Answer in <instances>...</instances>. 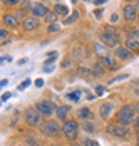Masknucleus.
Returning a JSON list of instances; mask_svg holds the SVG:
<instances>
[{
	"mask_svg": "<svg viewBox=\"0 0 139 146\" xmlns=\"http://www.w3.org/2000/svg\"><path fill=\"white\" fill-rule=\"evenodd\" d=\"M134 117H136V106L134 104H124L116 113V123L124 126V128H129L134 123Z\"/></svg>",
	"mask_w": 139,
	"mask_h": 146,
	"instance_id": "1",
	"label": "nucleus"
},
{
	"mask_svg": "<svg viewBox=\"0 0 139 146\" xmlns=\"http://www.w3.org/2000/svg\"><path fill=\"white\" fill-rule=\"evenodd\" d=\"M39 133L42 136H45V138L56 139V138H59L62 134V128L54 119H45V121H42V124L39 126Z\"/></svg>",
	"mask_w": 139,
	"mask_h": 146,
	"instance_id": "2",
	"label": "nucleus"
},
{
	"mask_svg": "<svg viewBox=\"0 0 139 146\" xmlns=\"http://www.w3.org/2000/svg\"><path fill=\"white\" fill-rule=\"evenodd\" d=\"M99 42L101 44H104L106 47H119V44H121V35L116 32V29H112V27H106V29L102 30L101 34H99Z\"/></svg>",
	"mask_w": 139,
	"mask_h": 146,
	"instance_id": "3",
	"label": "nucleus"
},
{
	"mask_svg": "<svg viewBox=\"0 0 139 146\" xmlns=\"http://www.w3.org/2000/svg\"><path fill=\"white\" fill-rule=\"evenodd\" d=\"M60 128H62V136L66 139H69L70 143H74L81 131V123H77L75 119H67L60 124Z\"/></svg>",
	"mask_w": 139,
	"mask_h": 146,
	"instance_id": "4",
	"label": "nucleus"
},
{
	"mask_svg": "<svg viewBox=\"0 0 139 146\" xmlns=\"http://www.w3.org/2000/svg\"><path fill=\"white\" fill-rule=\"evenodd\" d=\"M24 121H25V124L30 126V128H39L42 124V121H44V117L40 116V113L35 108H27L24 111Z\"/></svg>",
	"mask_w": 139,
	"mask_h": 146,
	"instance_id": "5",
	"label": "nucleus"
},
{
	"mask_svg": "<svg viewBox=\"0 0 139 146\" xmlns=\"http://www.w3.org/2000/svg\"><path fill=\"white\" fill-rule=\"evenodd\" d=\"M34 108L40 113L42 117H50L52 114H56V109H57V106L50 99H40V101L35 102Z\"/></svg>",
	"mask_w": 139,
	"mask_h": 146,
	"instance_id": "6",
	"label": "nucleus"
},
{
	"mask_svg": "<svg viewBox=\"0 0 139 146\" xmlns=\"http://www.w3.org/2000/svg\"><path fill=\"white\" fill-rule=\"evenodd\" d=\"M106 131H107L109 136L116 138V139H127L129 138V129L124 128V126H121V124H117V123L107 124L106 126Z\"/></svg>",
	"mask_w": 139,
	"mask_h": 146,
	"instance_id": "7",
	"label": "nucleus"
},
{
	"mask_svg": "<svg viewBox=\"0 0 139 146\" xmlns=\"http://www.w3.org/2000/svg\"><path fill=\"white\" fill-rule=\"evenodd\" d=\"M39 27H40V19H37L34 15H28V17H25L22 20V29L25 30V32H34Z\"/></svg>",
	"mask_w": 139,
	"mask_h": 146,
	"instance_id": "8",
	"label": "nucleus"
},
{
	"mask_svg": "<svg viewBox=\"0 0 139 146\" xmlns=\"http://www.w3.org/2000/svg\"><path fill=\"white\" fill-rule=\"evenodd\" d=\"M49 12H50V10L47 9V5H44L42 2H34V3H32L30 15H34V17H37V19H44Z\"/></svg>",
	"mask_w": 139,
	"mask_h": 146,
	"instance_id": "9",
	"label": "nucleus"
},
{
	"mask_svg": "<svg viewBox=\"0 0 139 146\" xmlns=\"http://www.w3.org/2000/svg\"><path fill=\"white\" fill-rule=\"evenodd\" d=\"M134 56H136V54L131 52V50H129L127 47H124V45H119V47L114 49V57L116 59H121V60H131Z\"/></svg>",
	"mask_w": 139,
	"mask_h": 146,
	"instance_id": "10",
	"label": "nucleus"
},
{
	"mask_svg": "<svg viewBox=\"0 0 139 146\" xmlns=\"http://www.w3.org/2000/svg\"><path fill=\"white\" fill-rule=\"evenodd\" d=\"M138 12H136V9H134V5L132 3H126L124 7H122V19H124L126 22H134L136 19H138Z\"/></svg>",
	"mask_w": 139,
	"mask_h": 146,
	"instance_id": "11",
	"label": "nucleus"
},
{
	"mask_svg": "<svg viewBox=\"0 0 139 146\" xmlns=\"http://www.w3.org/2000/svg\"><path fill=\"white\" fill-rule=\"evenodd\" d=\"M75 117L81 119V123L82 121H92L94 119V113H92V109L89 106H84V108H79L75 111Z\"/></svg>",
	"mask_w": 139,
	"mask_h": 146,
	"instance_id": "12",
	"label": "nucleus"
},
{
	"mask_svg": "<svg viewBox=\"0 0 139 146\" xmlns=\"http://www.w3.org/2000/svg\"><path fill=\"white\" fill-rule=\"evenodd\" d=\"M112 111H114V104L112 102H102L101 106H99V116H101V119H104V121H107L109 117H111Z\"/></svg>",
	"mask_w": 139,
	"mask_h": 146,
	"instance_id": "13",
	"label": "nucleus"
},
{
	"mask_svg": "<svg viewBox=\"0 0 139 146\" xmlns=\"http://www.w3.org/2000/svg\"><path fill=\"white\" fill-rule=\"evenodd\" d=\"M99 62H101V66L106 69V71H116V69H119V66H117V60L111 56H104V57L99 59Z\"/></svg>",
	"mask_w": 139,
	"mask_h": 146,
	"instance_id": "14",
	"label": "nucleus"
},
{
	"mask_svg": "<svg viewBox=\"0 0 139 146\" xmlns=\"http://www.w3.org/2000/svg\"><path fill=\"white\" fill-rule=\"evenodd\" d=\"M89 57V54H87V49L84 47V45H75L74 49H72V60H75V62H81L82 59Z\"/></svg>",
	"mask_w": 139,
	"mask_h": 146,
	"instance_id": "15",
	"label": "nucleus"
},
{
	"mask_svg": "<svg viewBox=\"0 0 139 146\" xmlns=\"http://www.w3.org/2000/svg\"><path fill=\"white\" fill-rule=\"evenodd\" d=\"M75 76H79L84 81H92L94 79V74L91 71V67H87V66H79L75 69Z\"/></svg>",
	"mask_w": 139,
	"mask_h": 146,
	"instance_id": "16",
	"label": "nucleus"
},
{
	"mask_svg": "<svg viewBox=\"0 0 139 146\" xmlns=\"http://www.w3.org/2000/svg\"><path fill=\"white\" fill-rule=\"evenodd\" d=\"M2 22H3V25H7V29H17L20 25L14 14H5L2 17Z\"/></svg>",
	"mask_w": 139,
	"mask_h": 146,
	"instance_id": "17",
	"label": "nucleus"
},
{
	"mask_svg": "<svg viewBox=\"0 0 139 146\" xmlns=\"http://www.w3.org/2000/svg\"><path fill=\"white\" fill-rule=\"evenodd\" d=\"M92 50H94V54H96L99 59L104 57V56H109V54H107V52H109V47H106V45L101 44V42H94V44H92Z\"/></svg>",
	"mask_w": 139,
	"mask_h": 146,
	"instance_id": "18",
	"label": "nucleus"
},
{
	"mask_svg": "<svg viewBox=\"0 0 139 146\" xmlns=\"http://www.w3.org/2000/svg\"><path fill=\"white\" fill-rule=\"evenodd\" d=\"M52 12H54L57 17H62V19H66V17H69V15H70L69 7H67V5H64V3H56Z\"/></svg>",
	"mask_w": 139,
	"mask_h": 146,
	"instance_id": "19",
	"label": "nucleus"
},
{
	"mask_svg": "<svg viewBox=\"0 0 139 146\" xmlns=\"http://www.w3.org/2000/svg\"><path fill=\"white\" fill-rule=\"evenodd\" d=\"M124 47H127L131 52L139 54V40L138 39H132V37H126L124 39Z\"/></svg>",
	"mask_w": 139,
	"mask_h": 146,
	"instance_id": "20",
	"label": "nucleus"
},
{
	"mask_svg": "<svg viewBox=\"0 0 139 146\" xmlns=\"http://www.w3.org/2000/svg\"><path fill=\"white\" fill-rule=\"evenodd\" d=\"M69 111H70V106H57L56 117L60 123H64V121H67V113H69Z\"/></svg>",
	"mask_w": 139,
	"mask_h": 146,
	"instance_id": "21",
	"label": "nucleus"
},
{
	"mask_svg": "<svg viewBox=\"0 0 139 146\" xmlns=\"http://www.w3.org/2000/svg\"><path fill=\"white\" fill-rule=\"evenodd\" d=\"M91 71L94 74V79H101V77H104V74H106V69L101 66V62H94V64L91 66Z\"/></svg>",
	"mask_w": 139,
	"mask_h": 146,
	"instance_id": "22",
	"label": "nucleus"
},
{
	"mask_svg": "<svg viewBox=\"0 0 139 146\" xmlns=\"http://www.w3.org/2000/svg\"><path fill=\"white\" fill-rule=\"evenodd\" d=\"M81 129L85 133H89V134H94V133L97 131V128H96V124L92 121H82L81 123Z\"/></svg>",
	"mask_w": 139,
	"mask_h": 146,
	"instance_id": "23",
	"label": "nucleus"
},
{
	"mask_svg": "<svg viewBox=\"0 0 139 146\" xmlns=\"http://www.w3.org/2000/svg\"><path fill=\"white\" fill-rule=\"evenodd\" d=\"M79 17H81L79 10H74V12H72V14L69 15V17H66V19H64L62 25H70V24H75V22L79 20Z\"/></svg>",
	"mask_w": 139,
	"mask_h": 146,
	"instance_id": "24",
	"label": "nucleus"
},
{
	"mask_svg": "<svg viewBox=\"0 0 139 146\" xmlns=\"http://www.w3.org/2000/svg\"><path fill=\"white\" fill-rule=\"evenodd\" d=\"M32 3H34L32 0H22L20 2V10L22 12H30L32 10Z\"/></svg>",
	"mask_w": 139,
	"mask_h": 146,
	"instance_id": "25",
	"label": "nucleus"
},
{
	"mask_svg": "<svg viewBox=\"0 0 139 146\" xmlns=\"http://www.w3.org/2000/svg\"><path fill=\"white\" fill-rule=\"evenodd\" d=\"M60 29H62V24H59V22H54V24L47 25V34H54V32H59Z\"/></svg>",
	"mask_w": 139,
	"mask_h": 146,
	"instance_id": "26",
	"label": "nucleus"
},
{
	"mask_svg": "<svg viewBox=\"0 0 139 146\" xmlns=\"http://www.w3.org/2000/svg\"><path fill=\"white\" fill-rule=\"evenodd\" d=\"M57 19H59V17H57V15L54 14V12H49V14L44 17V20H45V24H47V25H50V24L57 22Z\"/></svg>",
	"mask_w": 139,
	"mask_h": 146,
	"instance_id": "27",
	"label": "nucleus"
},
{
	"mask_svg": "<svg viewBox=\"0 0 139 146\" xmlns=\"http://www.w3.org/2000/svg\"><path fill=\"white\" fill-rule=\"evenodd\" d=\"M81 145H82V146H101L97 141H96V139H92V138H87V136H85V138H82Z\"/></svg>",
	"mask_w": 139,
	"mask_h": 146,
	"instance_id": "28",
	"label": "nucleus"
},
{
	"mask_svg": "<svg viewBox=\"0 0 139 146\" xmlns=\"http://www.w3.org/2000/svg\"><path fill=\"white\" fill-rule=\"evenodd\" d=\"M127 77H129L127 74H121V76H116L114 79L107 81V86H112V84H116V82H121V81H124V79H127Z\"/></svg>",
	"mask_w": 139,
	"mask_h": 146,
	"instance_id": "29",
	"label": "nucleus"
},
{
	"mask_svg": "<svg viewBox=\"0 0 139 146\" xmlns=\"http://www.w3.org/2000/svg\"><path fill=\"white\" fill-rule=\"evenodd\" d=\"M5 40H9V29L0 27V42H5Z\"/></svg>",
	"mask_w": 139,
	"mask_h": 146,
	"instance_id": "30",
	"label": "nucleus"
},
{
	"mask_svg": "<svg viewBox=\"0 0 139 146\" xmlns=\"http://www.w3.org/2000/svg\"><path fill=\"white\" fill-rule=\"evenodd\" d=\"M79 92H81V91H75V92H67L66 96H67V99H70V101L79 102Z\"/></svg>",
	"mask_w": 139,
	"mask_h": 146,
	"instance_id": "31",
	"label": "nucleus"
},
{
	"mask_svg": "<svg viewBox=\"0 0 139 146\" xmlns=\"http://www.w3.org/2000/svg\"><path fill=\"white\" fill-rule=\"evenodd\" d=\"M5 5H9V7H15V5H20V2L22 0H2Z\"/></svg>",
	"mask_w": 139,
	"mask_h": 146,
	"instance_id": "32",
	"label": "nucleus"
},
{
	"mask_svg": "<svg viewBox=\"0 0 139 146\" xmlns=\"http://www.w3.org/2000/svg\"><path fill=\"white\" fill-rule=\"evenodd\" d=\"M127 37H132V39H138L139 40V29H131Z\"/></svg>",
	"mask_w": 139,
	"mask_h": 146,
	"instance_id": "33",
	"label": "nucleus"
},
{
	"mask_svg": "<svg viewBox=\"0 0 139 146\" xmlns=\"http://www.w3.org/2000/svg\"><path fill=\"white\" fill-rule=\"evenodd\" d=\"M70 64H72V59H70V57H66L64 60H62V62H60V67H64V69H67V67H69Z\"/></svg>",
	"mask_w": 139,
	"mask_h": 146,
	"instance_id": "34",
	"label": "nucleus"
},
{
	"mask_svg": "<svg viewBox=\"0 0 139 146\" xmlns=\"http://www.w3.org/2000/svg\"><path fill=\"white\" fill-rule=\"evenodd\" d=\"M30 82H32L30 79H25V81H24L22 84H19V91H24V89H27L28 86H30Z\"/></svg>",
	"mask_w": 139,
	"mask_h": 146,
	"instance_id": "35",
	"label": "nucleus"
},
{
	"mask_svg": "<svg viewBox=\"0 0 139 146\" xmlns=\"http://www.w3.org/2000/svg\"><path fill=\"white\" fill-rule=\"evenodd\" d=\"M14 15L17 17V20H24V19L27 17V15H25V12H22V10H19V12H15Z\"/></svg>",
	"mask_w": 139,
	"mask_h": 146,
	"instance_id": "36",
	"label": "nucleus"
},
{
	"mask_svg": "<svg viewBox=\"0 0 139 146\" xmlns=\"http://www.w3.org/2000/svg\"><path fill=\"white\" fill-rule=\"evenodd\" d=\"M104 92H106V88L104 86H96V94L97 96H102Z\"/></svg>",
	"mask_w": 139,
	"mask_h": 146,
	"instance_id": "37",
	"label": "nucleus"
},
{
	"mask_svg": "<svg viewBox=\"0 0 139 146\" xmlns=\"http://www.w3.org/2000/svg\"><path fill=\"white\" fill-rule=\"evenodd\" d=\"M42 71H44V72H52V71H54V66H52V64H50V66H45Z\"/></svg>",
	"mask_w": 139,
	"mask_h": 146,
	"instance_id": "38",
	"label": "nucleus"
},
{
	"mask_svg": "<svg viewBox=\"0 0 139 146\" xmlns=\"http://www.w3.org/2000/svg\"><path fill=\"white\" fill-rule=\"evenodd\" d=\"M10 96H12L10 92H5V94H3V96L0 98V99H2V101H7V99H10Z\"/></svg>",
	"mask_w": 139,
	"mask_h": 146,
	"instance_id": "39",
	"label": "nucleus"
},
{
	"mask_svg": "<svg viewBox=\"0 0 139 146\" xmlns=\"http://www.w3.org/2000/svg\"><path fill=\"white\" fill-rule=\"evenodd\" d=\"M132 124H134V128H136V129L139 131V116H138V117H134V123H132Z\"/></svg>",
	"mask_w": 139,
	"mask_h": 146,
	"instance_id": "40",
	"label": "nucleus"
},
{
	"mask_svg": "<svg viewBox=\"0 0 139 146\" xmlns=\"http://www.w3.org/2000/svg\"><path fill=\"white\" fill-rule=\"evenodd\" d=\"M35 86H37V88H42V86H44V81H42V79H37V81H35Z\"/></svg>",
	"mask_w": 139,
	"mask_h": 146,
	"instance_id": "41",
	"label": "nucleus"
},
{
	"mask_svg": "<svg viewBox=\"0 0 139 146\" xmlns=\"http://www.w3.org/2000/svg\"><path fill=\"white\" fill-rule=\"evenodd\" d=\"M7 84H9V81H7V79H3V81H0V89H2V88H5Z\"/></svg>",
	"mask_w": 139,
	"mask_h": 146,
	"instance_id": "42",
	"label": "nucleus"
},
{
	"mask_svg": "<svg viewBox=\"0 0 139 146\" xmlns=\"http://www.w3.org/2000/svg\"><path fill=\"white\" fill-rule=\"evenodd\" d=\"M106 2H109V0H94L96 5H102V3H106Z\"/></svg>",
	"mask_w": 139,
	"mask_h": 146,
	"instance_id": "43",
	"label": "nucleus"
},
{
	"mask_svg": "<svg viewBox=\"0 0 139 146\" xmlns=\"http://www.w3.org/2000/svg\"><path fill=\"white\" fill-rule=\"evenodd\" d=\"M5 60L9 62V60H10V57H9V56H7V57H0V64H2V62H5Z\"/></svg>",
	"mask_w": 139,
	"mask_h": 146,
	"instance_id": "44",
	"label": "nucleus"
},
{
	"mask_svg": "<svg viewBox=\"0 0 139 146\" xmlns=\"http://www.w3.org/2000/svg\"><path fill=\"white\" fill-rule=\"evenodd\" d=\"M96 17H102V9H101V10H99V9L96 10Z\"/></svg>",
	"mask_w": 139,
	"mask_h": 146,
	"instance_id": "45",
	"label": "nucleus"
},
{
	"mask_svg": "<svg viewBox=\"0 0 139 146\" xmlns=\"http://www.w3.org/2000/svg\"><path fill=\"white\" fill-rule=\"evenodd\" d=\"M134 9H136V12H138V14H139V0H138V2H136V3H134Z\"/></svg>",
	"mask_w": 139,
	"mask_h": 146,
	"instance_id": "46",
	"label": "nucleus"
},
{
	"mask_svg": "<svg viewBox=\"0 0 139 146\" xmlns=\"http://www.w3.org/2000/svg\"><path fill=\"white\" fill-rule=\"evenodd\" d=\"M111 20H112V22H116V20H117V15L112 14V15H111Z\"/></svg>",
	"mask_w": 139,
	"mask_h": 146,
	"instance_id": "47",
	"label": "nucleus"
},
{
	"mask_svg": "<svg viewBox=\"0 0 139 146\" xmlns=\"http://www.w3.org/2000/svg\"><path fill=\"white\" fill-rule=\"evenodd\" d=\"M136 146H139V131L136 133Z\"/></svg>",
	"mask_w": 139,
	"mask_h": 146,
	"instance_id": "48",
	"label": "nucleus"
},
{
	"mask_svg": "<svg viewBox=\"0 0 139 146\" xmlns=\"http://www.w3.org/2000/svg\"><path fill=\"white\" fill-rule=\"evenodd\" d=\"M70 146H82V145H81V143H75V141H74V143H72Z\"/></svg>",
	"mask_w": 139,
	"mask_h": 146,
	"instance_id": "49",
	"label": "nucleus"
},
{
	"mask_svg": "<svg viewBox=\"0 0 139 146\" xmlns=\"http://www.w3.org/2000/svg\"><path fill=\"white\" fill-rule=\"evenodd\" d=\"M126 3H129V2H134V3H136V2H138V0H124Z\"/></svg>",
	"mask_w": 139,
	"mask_h": 146,
	"instance_id": "50",
	"label": "nucleus"
},
{
	"mask_svg": "<svg viewBox=\"0 0 139 146\" xmlns=\"http://www.w3.org/2000/svg\"><path fill=\"white\" fill-rule=\"evenodd\" d=\"M136 113H138V114H139V102H138V104H136Z\"/></svg>",
	"mask_w": 139,
	"mask_h": 146,
	"instance_id": "51",
	"label": "nucleus"
},
{
	"mask_svg": "<svg viewBox=\"0 0 139 146\" xmlns=\"http://www.w3.org/2000/svg\"><path fill=\"white\" fill-rule=\"evenodd\" d=\"M70 2H72V3H77V2H79V0H70Z\"/></svg>",
	"mask_w": 139,
	"mask_h": 146,
	"instance_id": "52",
	"label": "nucleus"
},
{
	"mask_svg": "<svg viewBox=\"0 0 139 146\" xmlns=\"http://www.w3.org/2000/svg\"><path fill=\"white\" fill-rule=\"evenodd\" d=\"M52 2H56V3H60V0H52Z\"/></svg>",
	"mask_w": 139,
	"mask_h": 146,
	"instance_id": "53",
	"label": "nucleus"
},
{
	"mask_svg": "<svg viewBox=\"0 0 139 146\" xmlns=\"http://www.w3.org/2000/svg\"><path fill=\"white\" fill-rule=\"evenodd\" d=\"M84 2H85V3H87V2H94V0H84Z\"/></svg>",
	"mask_w": 139,
	"mask_h": 146,
	"instance_id": "54",
	"label": "nucleus"
},
{
	"mask_svg": "<svg viewBox=\"0 0 139 146\" xmlns=\"http://www.w3.org/2000/svg\"><path fill=\"white\" fill-rule=\"evenodd\" d=\"M0 104H2V99H0Z\"/></svg>",
	"mask_w": 139,
	"mask_h": 146,
	"instance_id": "55",
	"label": "nucleus"
},
{
	"mask_svg": "<svg viewBox=\"0 0 139 146\" xmlns=\"http://www.w3.org/2000/svg\"><path fill=\"white\" fill-rule=\"evenodd\" d=\"M138 20H139V15H138Z\"/></svg>",
	"mask_w": 139,
	"mask_h": 146,
	"instance_id": "56",
	"label": "nucleus"
},
{
	"mask_svg": "<svg viewBox=\"0 0 139 146\" xmlns=\"http://www.w3.org/2000/svg\"><path fill=\"white\" fill-rule=\"evenodd\" d=\"M138 96H139V92H138Z\"/></svg>",
	"mask_w": 139,
	"mask_h": 146,
	"instance_id": "57",
	"label": "nucleus"
}]
</instances>
